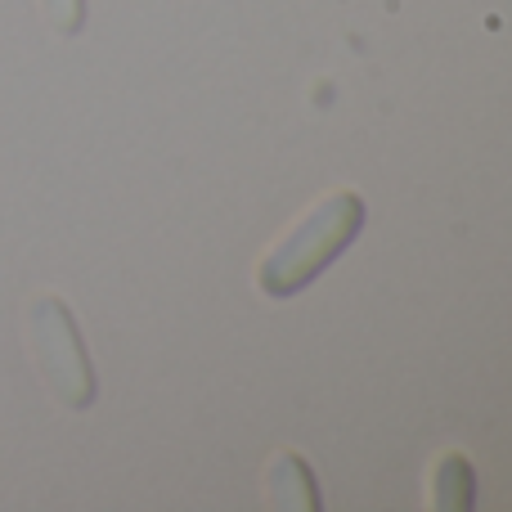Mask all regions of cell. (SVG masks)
Listing matches in <instances>:
<instances>
[{"label": "cell", "mask_w": 512, "mask_h": 512, "mask_svg": "<svg viewBox=\"0 0 512 512\" xmlns=\"http://www.w3.org/2000/svg\"><path fill=\"white\" fill-rule=\"evenodd\" d=\"M360 225H364V198L355 194V189H333V194H324L261 256V265H256V288H261L265 297H292V292H301L351 248Z\"/></svg>", "instance_id": "1"}, {"label": "cell", "mask_w": 512, "mask_h": 512, "mask_svg": "<svg viewBox=\"0 0 512 512\" xmlns=\"http://www.w3.org/2000/svg\"><path fill=\"white\" fill-rule=\"evenodd\" d=\"M27 328H32L36 369H41L45 387L54 391V400L63 409H77V414L95 405V369H90L72 310L59 297H36L27 310Z\"/></svg>", "instance_id": "2"}, {"label": "cell", "mask_w": 512, "mask_h": 512, "mask_svg": "<svg viewBox=\"0 0 512 512\" xmlns=\"http://www.w3.org/2000/svg\"><path fill=\"white\" fill-rule=\"evenodd\" d=\"M265 504L279 512H319V486L315 472L297 459L292 450H279L265 468Z\"/></svg>", "instance_id": "3"}, {"label": "cell", "mask_w": 512, "mask_h": 512, "mask_svg": "<svg viewBox=\"0 0 512 512\" xmlns=\"http://www.w3.org/2000/svg\"><path fill=\"white\" fill-rule=\"evenodd\" d=\"M427 504L432 512H468L477 504V472H472L468 454L445 450L427 472Z\"/></svg>", "instance_id": "4"}, {"label": "cell", "mask_w": 512, "mask_h": 512, "mask_svg": "<svg viewBox=\"0 0 512 512\" xmlns=\"http://www.w3.org/2000/svg\"><path fill=\"white\" fill-rule=\"evenodd\" d=\"M41 9L54 32H63V36H77L81 23H86V0H41Z\"/></svg>", "instance_id": "5"}]
</instances>
